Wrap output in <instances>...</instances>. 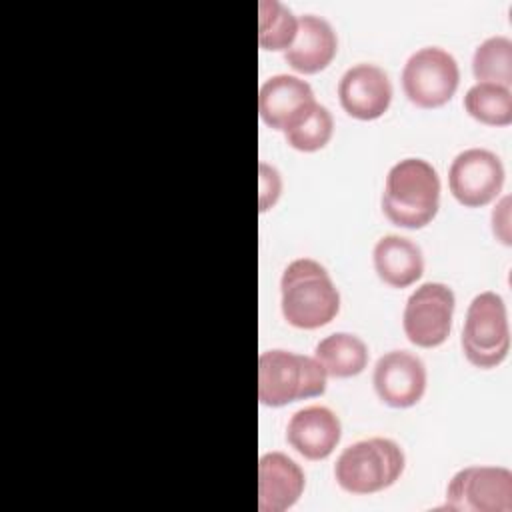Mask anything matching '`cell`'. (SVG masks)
<instances>
[{"mask_svg":"<svg viewBox=\"0 0 512 512\" xmlns=\"http://www.w3.org/2000/svg\"><path fill=\"white\" fill-rule=\"evenodd\" d=\"M280 306L288 324L314 330L334 320L340 310V292L320 262L296 258L282 272Z\"/></svg>","mask_w":512,"mask_h":512,"instance_id":"cell-1","label":"cell"},{"mask_svg":"<svg viewBox=\"0 0 512 512\" xmlns=\"http://www.w3.org/2000/svg\"><path fill=\"white\" fill-rule=\"evenodd\" d=\"M440 208V178L436 168L422 158L396 162L384 182L382 212L402 228H424Z\"/></svg>","mask_w":512,"mask_h":512,"instance_id":"cell-2","label":"cell"},{"mask_svg":"<svg viewBox=\"0 0 512 512\" xmlns=\"http://www.w3.org/2000/svg\"><path fill=\"white\" fill-rule=\"evenodd\" d=\"M406 456L390 438H366L346 446L334 464L338 486L356 496L390 488L404 472Z\"/></svg>","mask_w":512,"mask_h":512,"instance_id":"cell-3","label":"cell"},{"mask_svg":"<svg viewBox=\"0 0 512 512\" xmlns=\"http://www.w3.org/2000/svg\"><path fill=\"white\" fill-rule=\"evenodd\" d=\"M328 374L312 356L274 348L258 356V400L264 406H286L324 394Z\"/></svg>","mask_w":512,"mask_h":512,"instance_id":"cell-4","label":"cell"},{"mask_svg":"<svg viewBox=\"0 0 512 512\" xmlns=\"http://www.w3.org/2000/svg\"><path fill=\"white\" fill-rule=\"evenodd\" d=\"M462 350L478 368L498 366L510 350L506 304L500 294L486 290L472 298L462 326Z\"/></svg>","mask_w":512,"mask_h":512,"instance_id":"cell-5","label":"cell"},{"mask_svg":"<svg viewBox=\"0 0 512 512\" xmlns=\"http://www.w3.org/2000/svg\"><path fill=\"white\" fill-rule=\"evenodd\" d=\"M458 82V62L440 46L418 48L402 68V90L420 108L444 106L454 96Z\"/></svg>","mask_w":512,"mask_h":512,"instance_id":"cell-6","label":"cell"},{"mask_svg":"<svg viewBox=\"0 0 512 512\" xmlns=\"http://www.w3.org/2000/svg\"><path fill=\"white\" fill-rule=\"evenodd\" d=\"M446 508L456 512H510L512 472L504 466H466L446 486Z\"/></svg>","mask_w":512,"mask_h":512,"instance_id":"cell-7","label":"cell"},{"mask_svg":"<svg viewBox=\"0 0 512 512\" xmlns=\"http://www.w3.org/2000/svg\"><path fill=\"white\" fill-rule=\"evenodd\" d=\"M454 292L442 282L420 284L406 300L402 328L406 338L420 348L440 346L452 330Z\"/></svg>","mask_w":512,"mask_h":512,"instance_id":"cell-8","label":"cell"},{"mask_svg":"<svg viewBox=\"0 0 512 512\" xmlns=\"http://www.w3.org/2000/svg\"><path fill=\"white\" fill-rule=\"evenodd\" d=\"M504 186V164L486 148H468L454 156L448 168V188L466 208L492 202Z\"/></svg>","mask_w":512,"mask_h":512,"instance_id":"cell-9","label":"cell"},{"mask_svg":"<svg viewBox=\"0 0 512 512\" xmlns=\"http://www.w3.org/2000/svg\"><path fill=\"white\" fill-rule=\"evenodd\" d=\"M426 366L408 350H390L376 360L372 384L378 398L392 408H410L426 392Z\"/></svg>","mask_w":512,"mask_h":512,"instance_id":"cell-10","label":"cell"},{"mask_svg":"<svg viewBox=\"0 0 512 512\" xmlns=\"http://www.w3.org/2000/svg\"><path fill=\"white\" fill-rule=\"evenodd\" d=\"M338 100L352 118L374 120L380 118L392 102V82L380 66L360 62L340 76Z\"/></svg>","mask_w":512,"mask_h":512,"instance_id":"cell-11","label":"cell"},{"mask_svg":"<svg viewBox=\"0 0 512 512\" xmlns=\"http://www.w3.org/2000/svg\"><path fill=\"white\" fill-rule=\"evenodd\" d=\"M316 102L312 86L292 74H276L264 80L258 94V112L264 124L286 132Z\"/></svg>","mask_w":512,"mask_h":512,"instance_id":"cell-12","label":"cell"},{"mask_svg":"<svg viewBox=\"0 0 512 512\" xmlns=\"http://www.w3.org/2000/svg\"><path fill=\"white\" fill-rule=\"evenodd\" d=\"M306 486L304 470L284 452H266L258 460V510L284 512L292 508Z\"/></svg>","mask_w":512,"mask_h":512,"instance_id":"cell-13","label":"cell"},{"mask_svg":"<svg viewBox=\"0 0 512 512\" xmlns=\"http://www.w3.org/2000/svg\"><path fill=\"white\" fill-rule=\"evenodd\" d=\"M342 436L340 418L326 406L296 410L286 426L288 444L306 460H324L338 446Z\"/></svg>","mask_w":512,"mask_h":512,"instance_id":"cell-14","label":"cell"},{"mask_svg":"<svg viewBox=\"0 0 512 512\" xmlns=\"http://www.w3.org/2000/svg\"><path fill=\"white\" fill-rule=\"evenodd\" d=\"M338 50V38L332 24L318 14H302L294 42L284 50L288 66L300 74L324 70Z\"/></svg>","mask_w":512,"mask_h":512,"instance_id":"cell-15","label":"cell"},{"mask_svg":"<svg viewBox=\"0 0 512 512\" xmlns=\"http://www.w3.org/2000/svg\"><path fill=\"white\" fill-rule=\"evenodd\" d=\"M372 262L378 278L392 288H406L424 274L422 250L398 234H386L374 244Z\"/></svg>","mask_w":512,"mask_h":512,"instance_id":"cell-16","label":"cell"},{"mask_svg":"<svg viewBox=\"0 0 512 512\" xmlns=\"http://www.w3.org/2000/svg\"><path fill=\"white\" fill-rule=\"evenodd\" d=\"M314 358L328 376L350 378L366 368L368 346L356 334L334 332L316 344Z\"/></svg>","mask_w":512,"mask_h":512,"instance_id":"cell-17","label":"cell"},{"mask_svg":"<svg viewBox=\"0 0 512 512\" xmlns=\"http://www.w3.org/2000/svg\"><path fill=\"white\" fill-rule=\"evenodd\" d=\"M466 112L488 126H506L512 122V92L494 82H476L464 96Z\"/></svg>","mask_w":512,"mask_h":512,"instance_id":"cell-18","label":"cell"},{"mask_svg":"<svg viewBox=\"0 0 512 512\" xmlns=\"http://www.w3.org/2000/svg\"><path fill=\"white\" fill-rule=\"evenodd\" d=\"M472 72L478 82H494L510 88L512 84V40L496 34L482 40L472 56Z\"/></svg>","mask_w":512,"mask_h":512,"instance_id":"cell-19","label":"cell"},{"mask_svg":"<svg viewBox=\"0 0 512 512\" xmlns=\"http://www.w3.org/2000/svg\"><path fill=\"white\" fill-rule=\"evenodd\" d=\"M258 44L262 50H288L298 32V18L278 0L258 4Z\"/></svg>","mask_w":512,"mask_h":512,"instance_id":"cell-20","label":"cell"},{"mask_svg":"<svg viewBox=\"0 0 512 512\" xmlns=\"http://www.w3.org/2000/svg\"><path fill=\"white\" fill-rule=\"evenodd\" d=\"M332 132H334V118L330 110L324 104L314 102L302 114V118L284 132V138L292 148L300 152H316L330 142Z\"/></svg>","mask_w":512,"mask_h":512,"instance_id":"cell-21","label":"cell"},{"mask_svg":"<svg viewBox=\"0 0 512 512\" xmlns=\"http://www.w3.org/2000/svg\"><path fill=\"white\" fill-rule=\"evenodd\" d=\"M282 190V180L276 168L260 162V212H266L276 204Z\"/></svg>","mask_w":512,"mask_h":512,"instance_id":"cell-22","label":"cell"},{"mask_svg":"<svg viewBox=\"0 0 512 512\" xmlns=\"http://www.w3.org/2000/svg\"><path fill=\"white\" fill-rule=\"evenodd\" d=\"M492 230L506 246H510V196H504L492 210Z\"/></svg>","mask_w":512,"mask_h":512,"instance_id":"cell-23","label":"cell"}]
</instances>
